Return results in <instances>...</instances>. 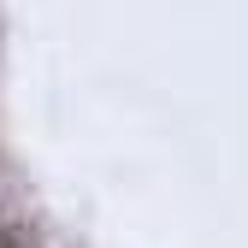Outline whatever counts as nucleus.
Here are the masks:
<instances>
[{
    "mask_svg": "<svg viewBox=\"0 0 248 248\" xmlns=\"http://www.w3.org/2000/svg\"><path fill=\"white\" fill-rule=\"evenodd\" d=\"M0 248H42V236H36V225L6 219V225H0Z\"/></svg>",
    "mask_w": 248,
    "mask_h": 248,
    "instance_id": "nucleus-1",
    "label": "nucleus"
},
{
    "mask_svg": "<svg viewBox=\"0 0 248 248\" xmlns=\"http://www.w3.org/2000/svg\"><path fill=\"white\" fill-rule=\"evenodd\" d=\"M6 183H12V171H6V160H0V189H6Z\"/></svg>",
    "mask_w": 248,
    "mask_h": 248,
    "instance_id": "nucleus-2",
    "label": "nucleus"
}]
</instances>
